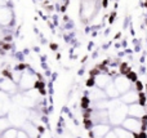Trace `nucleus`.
I'll return each mask as SVG.
<instances>
[{"mask_svg": "<svg viewBox=\"0 0 147 138\" xmlns=\"http://www.w3.org/2000/svg\"><path fill=\"white\" fill-rule=\"evenodd\" d=\"M97 13V0H83L81 3V17L90 20Z\"/></svg>", "mask_w": 147, "mask_h": 138, "instance_id": "20e7f679", "label": "nucleus"}, {"mask_svg": "<svg viewBox=\"0 0 147 138\" xmlns=\"http://www.w3.org/2000/svg\"><path fill=\"white\" fill-rule=\"evenodd\" d=\"M23 131L28 134L30 138H36L39 134V129L36 128V125L34 124H30V123H25L23 124Z\"/></svg>", "mask_w": 147, "mask_h": 138, "instance_id": "4468645a", "label": "nucleus"}, {"mask_svg": "<svg viewBox=\"0 0 147 138\" xmlns=\"http://www.w3.org/2000/svg\"><path fill=\"white\" fill-rule=\"evenodd\" d=\"M127 118H128V105L123 103L119 98L110 100V105H109L110 124H112L115 127H120Z\"/></svg>", "mask_w": 147, "mask_h": 138, "instance_id": "f257e3e1", "label": "nucleus"}, {"mask_svg": "<svg viewBox=\"0 0 147 138\" xmlns=\"http://www.w3.org/2000/svg\"><path fill=\"white\" fill-rule=\"evenodd\" d=\"M93 80H94V85H96L97 88L105 89L114 79H112L111 75L107 74L106 71H102V72H99V74H97L96 76H93Z\"/></svg>", "mask_w": 147, "mask_h": 138, "instance_id": "1a4fd4ad", "label": "nucleus"}, {"mask_svg": "<svg viewBox=\"0 0 147 138\" xmlns=\"http://www.w3.org/2000/svg\"><path fill=\"white\" fill-rule=\"evenodd\" d=\"M10 121L8 118H4V116H0V133H4L7 129L10 128Z\"/></svg>", "mask_w": 147, "mask_h": 138, "instance_id": "2eb2a0df", "label": "nucleus"}, {"mask_svg": "<svg viewBox=\"0 0 147 138\" xmlns=\"http://www.w3.org/2000/svg\"><path fill=\"white\" fill-rule=\"evenodd\" d=\"M141 98H142V93L138 92V90L134 89V88H132V89L128 90L127 93L121 94L120 101H121L123 103H125V105L129 106V105H133V103L141 102Z\"/></svg>", "mask_w": 147, "mask_h": 138, "instance_id": "0eeeda50", "label": "nucleus"}, {"mask_svg": "<svg viewBox=\"0 0 147 138\" xmlns=\"http://www.w3.org/2000/svg\"><path fill=\"white\" fill-rule=\"evenodd\" d=\"M132 80L129 79L128 75H117L116 77L114 79V84L116 87V89L119 90L120 94H124L127 93L128 90H130L133 88V84H132Z\"/></svg>", "mask_w": 147, "mask_h": 138, "instance_id": "7ed1b4c3", "label": "nucleus"}, {"mask_svg": "<svg viewBox=\"0 0 147 138\" xmlns=\"http://www.w3.org/2000/svg\"><path fill=\"white\" fill-rule=\"evenodd\" d=\"M88 100L90 102H98V101H103V100H107V96H106V92L105 89H101V88H92V90L89 92L88 94Z\"/></svg>", "mask_w": 147, "mask_h": 138, "instance_id": "9d476101", "label": "nucleus"}, {"mask_svg": "<svg viewBox=\"0 0 147 138\" xmlns=\"http://www.w3.org/2000/svg\"><path fill=\"white\" fill-rule=\"evenodd\" d=\"M12 21V10L8 7H0V26H5Z\"/></svg>", "mask_w": 147, "mask_h": 138, "instance_id": "f8f14e48", "label": "nucleus"}, {"mask_svg": "<svg viewBox=\"0 0 147 138\" xmlns=\"http://www.w3.org/2000/svg\"><path fill=\"white\" fill-rule=\"evenodd\" d=\"M17 134H18V131L16 128H9L1 134L0 138H17Z\"/></svg>", "mask_w": 147, "mask_h": 138, "instance_id": "dca6fc26", "label": "nucleus"}, {"mask_svg": "<svg viewBox=\"0 0 147 138\" xmlns=\"http://www.w3.org/2000/svg\"><path fill=\"white\" fill-rule=\"evenodd\" d=\"M18 84H20L21 89H23L26 92V90L34 89V88L36 87V84H38V81H36V77L34 74L23 72V74L21 75V79H20V81H18Z\"/></svg>", "mask_w": 147, "mask_h": 138, "instance_id": "423d86ee", "label": "nucleus"}, {"mask_svg": "<svg viewBox=\"0 0 147 138\" xmlns=\"http://www.w3.org/2000/svg\"><path fill=\"white\" fill-rule=\"evenodd\" d=\"M105 92H106V96L109 100H115V98H119V96H120L119 90L116 89V87H115V84H114V80L105 88Z\"/></svg>", "mask_w": 147, "mask_h": 138, "instance_id": "ddd939ff", "label": "nucleus"}, {"mask_svg": "<svg viewBox=\"0 0 147 138\" xmlns=\"http://www.w3.org/2000/svg\"><path fill=\"white\" fill-rule=\"evenodd\" d=\"M3 36V30H1V27H0V38Z\"/></svg>", "mask_w": 147, "mask_h": 138, "instance_id": "412c9836", "label": "nucleus"}, {"mask_svg": "<svg viewBox=\"0 0 147 138\" xmlns=\"http://www.w3.org/2000/svg\"><path fill=\"white\" fill-rule=\"evenodd\" d=\"M111 131L110 124H96L90 128V137L92 138H105L107 133Z\"/></svg>", "mask_w": 147, "mask_h": 138, "instance_id": "6e6552de", "label": "nucleus"}, {"mask_svg": "<svg viewBox=\"0 0 147 138\" xmlns=\"http://www.w3.org/2000/svg\"><path fill=\"white\" fill-rule=\"evenodd\" d=\"M105 138H117V136H116V134H115V132L111 129V131H110L109 133H107V136L105 137Z\"/></svg>", "mask_w": 147, "mask_h": 138, "instance_id": "6ab92c4d", "label": "nucleus"}, {"mask_svg": "<svg viewBox=\"0 0 147 138\" xmlns=\"http://www.w3.org/2000/svg\"><path fill=\"white\" fill-rule=\"evenodd\" d=\"M146 120H147V118L136 119V118L128 116V118L123 121L121 127L124 129H127V131H129L130 133H133L134 136H140V134L145 133V131H146Z\"/></svg>", "mask_w": 147, "mask_h": 138, "instance_id": "f03ea898", "label": "nucleus"}, {"mask_svg": "<svg viewBox=\"0 0 147 138\" xmlns=\"http://www.w3.org/2000/svg\"><path fill=\"white\" fill-rule=\"evenodd\" d=\"M128 116L130 118H136V119H145L147 118V111H146V106L141 102L133 103V105L128 106Z\"/></svg>", "mask_w": 147, "mask_h": 138, "instance_id": "39448f33", "label": "nucleus"}, {"mask_svg": "<svg viewBox=\"0 0 147 138\" xmlns=\"http://www.w3.org/2000/svg\"><path fill=\"white\" fill-rule=\"evenodd\" d=\"M7 5V0H0V7H5Z\"/></svg>", "mask_w": 147, "mask_h": 138, "instance_id": "aec40b11", "label": "nucleus"}, {"mask_svg": "<svg viewBox=\"0 0 147 138\" xmlns=\"http://www.w3.org/2000/svg\"><path fill=\"white\" fill-rule=\"evenodd\" d=\"M17 138H30L28 134L26 133L25 131H18V134H17Z\"/></svg>", "mask_w": 147, "mask_h": 138, "instance_id": "a211bd4d", "label": "nucleus"}, {"mask_svg": "<svg viewBox=\"0 0 147 138\" xmlns=\"http://www.w3.org/2000/svg\"><path fill=\"white\" fill-rule=\"evenodd\" d=\"M5 110H7V107H5V103L3 102L1 100H0V116H3V115H4Z\"/></svg>", "mask_w": 147, "mask_h": 138, "instance_id": "f3484780", "label": "nucleus"}, {"mask_svg": "<svg viewBox=\"0 0 147 138\" xmlns=\"http://www.w3.org/2000/svg\"><path fill=\"white\" fill-rule=\"evenodd\" d=\"M0 89L5 93H13L17 89V85L10 77H4L0 80Z\"/></svg>", "mask_w": 147, "mask_h": 138, "instance_id": "9b49d317", "label": "nucleus"}]
</instances>
